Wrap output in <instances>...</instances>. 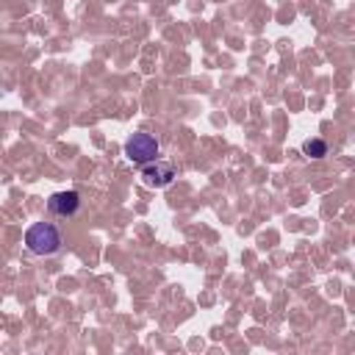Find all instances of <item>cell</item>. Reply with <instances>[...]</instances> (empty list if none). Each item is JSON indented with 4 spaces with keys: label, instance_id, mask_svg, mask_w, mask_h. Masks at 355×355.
Here are the masks:
<instances>
[{
    "label": "cell",
    "instance_id": "cell-5",
    "mask_svg": "<svg viewBox=\"0 0 355 355\" xmlns=\"http://www.w3.org/2000/svg\"><path fill=\"white\" fill-rule=\"evenodd\" d=\"M303 153H306L308 159H325V156H328V145H325L322 139H306Z\"/></svg>",
    "mask_w": 355,
    "mask_h": 355
},
{
    "label": "cell",
    "instance_id": "cell-2",
    "mask_svg": "<svg viewBox=\"0 0 355 355\" xmlns=\"http://www.w3.org/2000/svg\"><path fill=\"white\" fill-rule=\"evenodd\" d=\"M159 153H161V145H159V139L150 136V133H133V136L125 141V156H128L133 164L156 161Z\"/></svg>",
    "mask_w": 355,
    "mask_h": 355
},
{
    "label": "cell",
    "instance_id": "cell-4",
    "mask_svg": "<svg viewBox=\"0 0 355 355\" xmlns=\"http://www.w3.org/2000/svg\"><path fill=\"white\" fill-rule=\"evenodd\" d=\"M81 208V194L78 192H56L50 200H47V211L56 217H73L76 211Z\"/></svg>",
    "mask_w": 355,
    "mask_h": 355
},
{
    "label": "cell",
    "instance_id": "cell-3",
    "mask_svg": "<svg viewBox=\"0 0 355 355\" xmlns=\"http://www.w3.org/2000/svg\"><path fill=\"white\" fill-rule=\"evenodd\" d=\"M141 181H145V186H150V189H164L175 181V164L161 161V159L141 164Z\"/></svg>",
    "mask_w": 355,
    "mask_h": 355
},
{
    "label": "cell",
    "instance_id": "cell-1",
    "mask_svg": "<svg viewBox=\"0 0 355 355\" xmlns=\"http://www.w3.org/2000/svg\"><path fill=\"white\" fill-rule=\"evenodd\" d=\"M25 247L34 255H53L61 250V233L53 222H34L25 231Z\"/></svg>",
    "mask_w": 355,
    "mask_h": 355
}]
</instances>
